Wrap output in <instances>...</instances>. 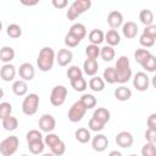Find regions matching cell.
Here are the masks:
<instances>
[{
    "instance_id": "obj_19",
    "label": "cell",
    "mask_w": 156,
    "mask_h": 156,
    "mask_svg": "<svg viewBox=\"0 0 156 156\" xmlns=\"http://www.w3.org/2000/svg\"><path fill=\"white\" fill-rule=\"evenodd\" d=\"M12 91L17 96H24L27 94V91H28L27 82L26 80H22V79H18V80L13 82V84H12Z\"/></svg>"
},
{
    "instance_id": "obj_42",
    "label": "cell",
    "mask_w": 156,
    "mask_h": 156,
    "mask_svg": "<svg viewBox=\"0 0 156 156\" xmlns=\"http://www.w3.org/2000/svg\"><path fill=\"white\" fill-rule=\"evenodd\" d=\"M60 141H61L60 136H58L57 134H54V133H48V135L44 138V143H45V145L49 146L50 149H51L52 146H55L56 144H58Z\"/></svg>"
},
{
    "instance_id": "obj_1",
    "label": "cell",
    "mask_w": 156,
    "mask_h": 156,
    "mask_svg": "<svg viewBox=\"0 0 156 156\" xmlns=\"http://www.w3.org/2000/svg\"><path fill=\"white\" fill-rule=\"evenodd\" d=\"M55 60H56V54H55L54 49L49 48V46H44L39 51V55H38V58H37L38 68L41 72H49L52 68V66L55 63Z\"/></svg>"
},
{
    "instance_id": "obj_31",
    "label": "cell",
    "mask_w": 156,
    "mask_h": 156,
    "mask_svg": "<svg viewBox=\"0 0 156 156\" xmlns=\"http://www.w3.org/2000/svg\"><path fill=\"white\" fill-rule=\"evenodd\" d=\"M6 33L10 38L12 39H17L22 35V28L17 24V23H11L6 27Z\"/></svg>"
},
{
    "instance_id": "obj_51",
    "label": "cell",
    "mask_w": 156,
    "mask_h": 156,
    "mask_svg": "<svg viewBox=\"0 0 156 156\" xmlns=\"http://www.w3.org/2000/svg\"><path fill=\"white\" fill-rule=\"evenodd\" d=\"M38 4V1H22V5H26V6H35Z\"/></svg>"
},
{
    "instance_id": "obj_56",
    "label": "cell",
    "mask_w": 156,
    "mask_h": 156,
    "mask_svg": "<svg viewBox=\"0 0 156 156\" xmlns=\"http://www.w3.org/2000/svg\"><path fill=\"white\" fill-rule=\"evenodd\" d=\"M21 156H28V155H21Z\"/></svg>"
},
{
    "instance_id": "obj_7",
    "label": "cell",
    "mask_w": 156,
    "mask_h": 156,
    "mask_svg": "<svg viewBox=\"0 0 156 156\" xmlns=\"http://www.w3.org/2000/svg\"><path fill=\"white\" fill-rule=\"evenodd\" d=\"M85 112H87V107L82 104L80 100H78V101H76V102L69 107L67 117H68V119H69L71 122L77 123V122H79V121L83 119Z\"/></svg>"
},
{
    "instance_id": "obj_29",
    "label": "cell",
    "mask_w": 156,
    "mask_h": 156,
    "mask_svg": "<svg viewBox=\"0 0 156 156\" xmlns=\"http://www.w3.org/2000/svg\"><path fill=\"white\" fill-rule=\"evenodd\" d=\"M102 78H104L105 83H108V84L117 83V73H116L115 67H107V68H105L104 74H102Z\"/></svg>"
},
{
    "instance_id": "obj_38",
    "label": "cell",
    "mask_w": 156,
    "mask_h": 156,
    "mask_svg": "<svg viewBox=\"0 0 156 156\" xmlns=\"http://www.w3.org/2000/svg\"><path fill=\"white\" fill-rule=\"evenodd\" d=\"M71 87H72L76 91L82 93V91H84V90L87 89V80H85L83 77L77 78V79H74V80H71Z\"/></svg>"
},
{
    "instance_id": "obj_34",
    "label": "cell",
    "mask_w": 156,
    "mask_h": 156,
    "mask_svg": "<svg viewBox=\"0 0 156 156\" xmlns=\"http://www.w3.org/2000/svg\"><path fill=\"white\" fill-rule=\"evenodd\" d=\"M150 55H151V52L147 49H138L134 51V60L141 66Z\"/></svg>"
},
{
    "instance_id": "obj_24",
    "label": "cell",
    "mask_w": 156,
    "mask_h": 156,
    "mask_svg": "<svg viewBox=\"0 0 156 156\" xmlns=\"http://www.w3.org/2000/svg\"><path fill=\"white\" fill-rule=\"evenodd\" d=\"M1 124H2V127H4L5 130H7V132H13V130H16L17 127H18V119L11 115V116H9V117H6V118H2V119H1Z\"/></svg>"
},
{
    "instance_id": "obj_39",
    "label": "cell",
    "mask_w": 156,
    "mask_h": 156,
    "mask_svg": "<svg viewBox=\"0 0 156 156\" xmlns=\"http://www.w3.org/2000/svg\"><path fill=\"white\" fill-rule=\"evenodd\" d=\"M80 41H82V40H80L79 38H77L76 35H73V34L69 33V32L65 35V45H66L67 48H76Z\"/></svg>"
},
{
    "instance_id": "obj_11",
    "label": "cell",
    "mask_w": 156,
    "mask_h": 156,
    "mask_svg": "<svg viewBox=\"0 0 156 156\" xmlns=\"http://www.w3.org/2000/svg\"><path fill=\"white\" fill-rule=\"evenodd\" d=\"M108 146V139L105 134H96L91 139V147L98 152H102Z\"/></svg>"
},
{
    "instance_id": "obj_25",
    "label": "cell",
    "mask_w": 156,
    "mask_h": 156,
    "mask_svg": "<svg viewBox=\"0 0 156 156\" xmlns=\"http://www.w3.org/2000/svg\"><path fill=\"white\" fill-rule=\"evenodd\" d=\"M15 58V50L11 46H4L0 50V60L4 63H10Z\"/></svg>"
},
{
    "instance_id": "obj_15",
    "label": "cell",
    "mask_w": 156,
    "mask_h": 156,
    "mask_svg": "<svg viewBox=\"0 0 156 156\" xmlns=\"http://www.w3.org/2000/svg\"><path fill=\"white\" fill-rule=\"evenodd\" d=\"M72 60H73V54L69 49H61L56 54V61L61 67L67 66L68 63H71Z\"/></svg>"
},
{
    "instance_id": "obj_23",
    "label": "cell",
    "mask_w": 156,
    "mask_h": 156,
    "mask_svg": "<svg viewBox=\"0 0 156 156\" xmlns=\"http://www.w3.org/2000/svg\"><path fill=\"white\" fill-rule=\"evenodd\" d=\"M93 117H94V118H96L98 121H100L101 123L106 124V123L110 121L111 113H110V111H108L107 108H105V107H98V108L94 111Z\"/></svg>"
},
{
    "instance_id": "obj_43",
    "label": "cell",
    "mask_w": 156,
    "mask_h": 156,
    "mask_svg": "<svg viewBox=\"0 0 156 156\" xmlns=\"http://www.w3.org/2000/svg\"><path fill=\"white\" fill-rule=\"evenodd\" d=\"M12 113V105L10 102H1L0 104V118H6L9 116H11Z\"/></svg>"
},
{
    "instance_id": "obj_8",
    "label": "cell",
    "mask_w": 156,
    "mask_h": 156,
    "mask_svg": "<svg viewBox=\"0 0 156 156\" xmlns=\"http://www.w3.org/2000/svg\"><path fill=\"white\" fill-rule=\"evenodd\" d=\"M38 126H39V129L41 132H45V133H51L55 127H56V121H55V117L50 113H45L40 118H39V122H38Z\"/></svg>"
},
{
    "instance_id": "obj_3",
    "label": "cell",
    "mask_w": 156,
    "mask_h": 156,
    "mask_svg": "<svg viewBox=\"0 0 156 156\" xmlns=\"http://www.w3.org/2000/svg\"><path fill=\"white\" fill-rule=\"evenodd\" d=\"M90 7H91V1L90 0H76L68 7L66 16H67V18L69 21H74L82 13H84L85 11H88Z\"/></svg>"
},
{
    "instance_id": "obj_27",
    "label": "cell",
    "mask_w": 156,
    "mask_h": 156,
    "mask_svg": "<svg viewBox=\"0 0 156 156\" xmlns=\"http://www.w3.org/2000/svg\"><path fill=\"white\" fill-rule=\"evenodd\" d=\"M74 136H76V139H77L79 143H82V144H87V143L90 141V139H91L90 132H89L87 128H84V127L78 128V129L76 130V133H74Z\"/></svg>"
},
{
    "instance_id": "obj_37",
    "label": "cell",
    "mask_w": 156,
    "mask_h": 156,
    "mask_svg": "<svg viewBox=\"0 0 156 156\" xmlns=\"http://www.w3.org/2000/svg\"><path fill=\"white\" fill-rule=\"evenodd\" d=\"M67 77H68V79H69V82H71V80H74V79H77V78L83 77V72H82V69H80L78 66L73 65V66H71V67L67 69Z\"/></svg>"
},
{
    "instance_id": "obj_50",
    "label": "cell",
    "mask_w": 156,
    "mask_h": 156,
    "mask_svg": "<svg viewBox=\"0 0 156 156\" xmlns=\"http://www.w3.org/2000/svg\"><path fill=\"white\" fill-rule=\"evenodd\" d=\"M52 5H54V7L60 10V9H65L68 5V2H67V0H52Z\"/></svg>"
},
{
    "instance_id": "obj_5",
    "label": "cell",
    "mask_w": 156,
    "mask_h": 156,
    "mask_svg": "<svg viewBox=\"0 0 156 156\" xmlns=\"http://www.w3.org/2000/svg\"><path fill=\"white\" fill-rule=\"evenodd\" d=\"M20 145V140L16 135H10L0 143V154L2 156H12Z\"/></svg>"
},
{
    "instance_id": "obj_9",
    "label": "cell",
    "mask_w": 156,
    "mask_h": 156,
    "mask_svg": "<svg viewBox=\"0 0 156 156\" xmlns=\"http://www.w3.org/2000/svg\"><path fill=\"white\" fill-rule=\"evenodd\" d=\"M150 79L145 72H136L133 78V85L138 91H146L149 89Z\"/></svg>"
},
{
    "instance_id": "obj_44",
    "label": "cell",
    "mask_w": 156,
    "mask_h": 156,
    "mask_svg": "<svg viewBox=\"0 0 156 156\" xmlns=\"http://www.w3.org/2000/svg\"><path fill=\"white\" fill-rule=\"evenodd\" d=\"M88 127H89V129L93 130V132H101V130L105 128V124L101 123L100 121H98L96 118L91 117V118L89 119V122H88Z\"/></svg>"
},
{
    "instance_id": "obj_10",
    "label": "cell",
    "mask_w": 156,
    "mask_h": 156,
    "mask_svg": "<svg viewBox=\"0 0 156 156\" xmlns=\"http://www.w3.org/2000/svg\"><path fill=\"white\" fill-rule=\"evenodd\" d=\"M17 72H18V76L21 77V79L26 80V82H30L35 76V69H34L33 65L29 62L22 63Z\"/></svg>"
},
{
    "instance_id": "obj_21",
    "label": "cell",
    "mask_w": 156,
    "mask_h": 156,
    "mask_svg": "<svg viewBox=\"0 0 156 156\" xmlns=\"http://www.w3.org/2000/svg\"><path fill=\"white\" fill-rule=\"evenodd\" d=\"M88 39H89L90 44L99 45L105 40V34H104V32L101 29H91L89 35H88Z\"/></svg>"
},
{
    "instance_id": "obj_32",
    "label": "cell",
    "mask_w": 156,
    "mask_h": 156,
    "mask_svg": "<svg viewBox=\"0 0 156 156\" xmlns=\"http://www.w3.org/2000/svg\"><path fill=\"white\" fill-rule=\"evenodd\" d=\"M79 100H80V101H82V104L87 107V110H90V108L95 107V106H96V104H98L96 98H95L93 94H83V95H82V98H80Z\"/></svg>"
},
{
    "instance_id": "obj_26",
    "label": "cell",
    "mask_w": 156,
    "mask_h": 156,
    "mask_svg": "<svg viewBox=\"0 0 156 156\" xmlns=\"http://www.w3.org/2000/svg\"><path fill=\"white\" fill-rule=\"evenodd\" d=\"M68 32L72 33L73 35H76L77 38H79L80 40L84 39V37L87 35V28L83 23H73Z\"/></svg>"
},
{
    "instance_id": "obj_20",
    "label": "cell",
    "mask_w": 156,
    "mask_h": 156,
    "mask_svg": "<svg viewBox=\"0 0 156 156\" xmlns=\"http://www.w3.org/2000/svg\"><path fill=\"white\" fill-rule=\"evenodd\" d=\"M105 40H106L107 45L113 48V46H116V45H118L121 43V35L116 29H110L105 34Z\"/></svg>"
},
{
    "instance_id": "obj_54",
    "label": "cell",
    "mask_w": 156,
    "mask_h": 156,
    "mask_svg": "<svg viewBox=\"0 0 156 156\" xmlns=\"http://www.w3.org/2000/svg\"><path fill=\"white\" fill-rule=\"evenodd\" d=\"M41 156H55L52 152H46V154H43Z\"/></svg>"
},
{
    "instance_id": "obj_13",
    "label": "cell",
    "mask_w": 156,
    "mask_h": 156,
    "mask_svg": "<svg viewBox=\"0 0 156 156\" xmlns=\"http://www.w3.org/2000/svg\"><path fill=\"white\" fill-rule=\"evenodd\" d=\"M107 23L111 27V29H116L117 30V28L123 26V15L117 10L111 11L107 15Z\"/></svg>"
},
{
    "instance_id": "obj_12",
    "label": "cell",
    "mask_w": 156,
    "mask_h": 156,
    "mask_svg": "<svg viewBox=\"0 0 156 156\" xmlns=\"http://www.w3.org/2000/svg\"><path fill=\"white\" fill-rule=\"evenodd\" d=\"M133 141H134V138L133 135L127 132V130H123V132H119L117 135H116V144L123 149H128L133 145Z\"/></svg>"
},
{
    "instance_id": "obj_53",
    "label": "cell",
    "mask_w": 156,
    "mask_h": 156,
    "mask_svg": "<svg viewBox=\"0 0 156 156\" xmlns=\"http://www.w3.org/2000/svg\"><path fill=\"white\" fill-rule=\"evenodd\" d=\"M151 84H152V87L156 89V74L152 77V79H151Z\"/></svg>"
},
{
    "instance_id": "obj_45",
    "label": "cell",
    "mask_w": 156,
    "mask_h": 156,
    "mask_svg": "<svg viewBox=\"0 0 156 156\" xmlns=\"http://www.w3.org/2000/svg\"><path fill=\"white\" fill-rule=\"evenodd\" d=\"M50 150H51V152H52L55 156H62V155L66 152V144L61 140L58 144H56L55 146H52Z\"/></svg>"
},
{
    "instance_id": "obj_41",
    "label": "cell",
    "mask_w": 156,
    "mask_h": 156,
    "mask_svg": "<svg viewBox=\"0 0 156 156\" xmlns=\"http://www.w3.org/2000/svg\"><path fill=\"white\" fill-rule=\"evenodd\" d=\"M26 139H27V143H33V141H37V140H43V134L38 129H30L26 134Z\"/></svg>"
},
{
    "instance_id": "obj_48",
    "label": "cell",
    "mask_w": 156,
    "mask_h": 156,
    "mask_svg": "<svg viewBox=\"0 0 156 156\" xmlns=\"http://www.w3.org/2000/svg\"><path fill=\"white\" fill-rule=\"evenodd\" d=\"M145 139H146V143L156 144V129H146Z\"/></svg>"
},
{
    "instance_id": "obj_14",
    "label": "cell",
    "mask_w": 156,
    "mask_h": 156,
    "mask_svg": "<svg viewBox=\"0 0 156 156\" xmlns=\"http://www.w3.org/2000/svg\"><path fill=\"white\" fill-rule=\"evenodd\" d=\"M16 67L11 63H4L1 66V69H0V77L4 82H11L15 79L16 77Z\"/></svg>"
},
{
    "instance_id": "obj_4",
    "label": "cell",
    "mask_w": 156,
    "mask_h": 156,
    "mask_svg": "<svg viewBox=\"0 0 156 156\" xmlns=\"http://www.w3.org/2000/svg\"><path fill=\"white\" fill-rule=\"evenodd\" d=\"M39 107V95L35 93L28 94L22 102V112L27 116H33L37 113Z\"/></svg>"
},
{
    "instance_id": "obj_47",
    "label": "cell",
    "mask_w": 156,
    "mask_h": 156,
    "mask_svg": "<svg viewBox=\"0 0 156 156\" xmlns=\"http://www.w3.org/2000/svg\"><path fill=\"white\" fill-rule=\"evenodd\" d=\"M143 34L152 38L156 40V24H150V26H146L143 30Z\"/></svg>"
},
{
    "instance_id": "obj_22",
    "label": "cell",
    "mask_w": 156,
    "mask_h": 156,
    "mask_svg": "<svg viewBox=\"0 0 156 156\" xmlns=\"http://www.w3.org/2000/svg\"><path fill=\"white\" fill-rule=\"evenodd\" d=\"M89 88L93 91H96V93L102 91L105 89V80H104V78H101L99 76L91 77L90 80H89Z\"/></svg>"
},
{
    "instance_id": "obj_36",
    "label": "cell",
    "mask_w": 156,
    "mask_h": 156,
    "mask_svg": "<svg viewBox=\"0 0 156 156\" xmlns=\"http://www.w3.org/2000/svg\"><path fill=\"white\" fill-rule=\"evenodd\" d=\"M141 67L146 71V72H155L156 71V56H154L152 54L145 60V62L141 65Z\"/></svg>"
},
{
    "instance_id": "obj_35",
    "label": "cell",
    "mask_w": 156,
    "mask_h": 156,
    "mask_svg": "<svg viewBox=\"0 0 156 156\" xmlns=\"http://www.w3.org/2000/svg\"><path fill=\"white\" fill-rule=\"evenodd\" d=\"M100 51H101V49L99 48V45H93V44L88 45V46L85 48L87 58H95V60H96V58L100 56Z\"/></svg>"
},
{
    "instance_id": "obj_46",
    "label": "cell",
    "mask_w": 156,
    "mask_h": 156,
    "mask_svg": "<svg viewBox=\"0 0 156 156\" xmlns=\"http://www.w3.org/2000/svg\"><path fill=\"white\" fill-rule=\"evenodd\" d=\"M139 43H140L141 46H144V48L147 49V48L154 46L155 39H152V38H150V37H147V35H145V34H141L140 38H139Z\"/></svg>"
},
{
    "instance_id": "obj_40",
    "label": "cell",
    "mask_w": 156,
    "mask_h": 156,
    "mask_svg": "<svg viewBox=\"0 0 156 156\" xmlns=\"http://www.w3.org/2000/svg\"><path fill=\"white\" fill-rule=\"evenodd\" d=\"M141 156H156V145L152 143H145L141 147Z\"/></svg>"
},
{
    "instance_id": "obj_17",
    "label": "cell",
    "mask_w": 156,
    "mask_h": 156,
    "mask_svg": "<svg viewBox=\"0 0 156 156\" xmlns=\"http://www.w3.org/2000/svg\"><path fill=\"white\" fill-rule=\"evenodd\" d=\"M83 69H84V73L90 76V77H94L96 73H98V69H99V63L95 58H87L83 63Z\"/></svg>"
},
{
    "instance_id": "obj_6",
    "label": "cell",
    "mask_w": 156,
    "mask_h": 156,
    "mask_svg": "<svg viewBox=\"0 0 156 156\" xmlns=\"http://www.w3.org/2000/svg\"><path fill=\"white\" fill-rule=\"evenodd\" d=\"M68 90L65 85H56L52 88L51 93H50V102L52 106L58 107L61 105L65 104L66 98H67Z\"/></svg>"
},
{
    "instance_id": "obj_30",
    "label": "cell",
    "mask_w": 156,
    "mask_h": 156,
    "mask_svg": "<svg viewBox=\"0 0 156 156\" xmlns=\"http://www.w3.org/2000/svg\"><path fill=\"white\" fill-rule=\"evenodd\" d=\"M100 56H101V58H102L104 61L110 62V61H112V60L115 58V56H116V51H115V49H113L112 46H110V45H105V46L101 48Z\"/></svg>"
},
{
    "instance_id": "obj_33",
    "label": "cell",
    "mask_w": 156,
    "mask_h": 156,
    "mask_svg": "<svg viewBox=\"0 0 156 156\" xmlns=\"http://www.w3.org/2000/svg\"><path fill=\"white\" fill-rule=\"evenodd\" d=\"M44 147H45L44 140H37V141H33V143H28V149L33 155L41 154L44 151Z\"/></svg>"
},
{
    "instance_id": "obj_16",
    "label": "cell",
    "mask_w": 156,
    "mask_h": 156,
    "mask_svg": "<svg viewBox=\"0 0 156 156\" xmlns=\"http://www.w3.org/2000/svg\"><path fill=\"white\" fill-rule=\"evenodd\" d=\"M122 33L127 39H133L138 34V26L133 21H128L122 26Z\"/></svg>"
},
{
    "instance_id": "obj_18",
    "label": "cell",
    "mask_w": 156,
    "mask_h": 156,
    "mask_svg": "<svg viewBox=\"0 0 156 156\" xmlns=\"http://www.w3.org/2000/svg\"><path fill=\"white\" fill-rule=\"evenodd\" d=\"M115 98L118 101H128L132 98V90L124 85H121L115 89Z\"/></svg>"
},
{
    "instance_id": "obj_2",
    "label": "cell",
    "mask_w": 156,
    "mask_h": 156,
    "mask_svg": "<svg viewBox=\"0 0 156 156\" xmlns=\"http://www.w3.org/2000/svg\"><path fill=\"white\" fill-rule=\"evenodd\" d=\"M115 69L117 73V83L124 84L132 78V68L129 63V58L127 56H119L116 61Z\"/></svg>"
},
{
    "instance_id": "obj_55",
    "label": "cell",
    "mask_w": 156,
    "mask_h": 156,
    "mask_svg": "<svg viewBox=\"0 0 156 156\" xmlns=\"http://www.w3.org/2000/svg\"><path fill=\"white\" fill-rule=\"evenodd\" d=\"M129 156H138V155H135V154H132V155H129Z\"/></svg>"
},
{
    "instance_id": "obj_28",
    "label": "cell",
    "mask_w": 156,
    "mask_h": 156,
    "mask_svg": "<svg viewBox=\"0 0 156 156\" xmlns=\"http://www.w3.org/2000/svg\"><path fill=\"white\" fill-rule=\"evenodd\" d=\"M139 20H140V22L143 24H145V27L152 24V22H154V13H152V11L149 10V9H143L140 11V13H139Z\"/></svg>"
},
{
    "instance_id": "obj_52",
    "label": "cell",
    "mask_w": 156,
    "mask_h": 156,
    "mask_svg": "<svg viewBox=\"0 0 156 156\" xmlns=\"http://www.w3.org/2000/svg\"><path fill=\"white\" fill-rule=\"evenodd\" d=\"M108 156H122V154H121L119 151H117V150H112V151L108 154Z\"/></svg>"
},
{
    "instance_id": "obj_49",
    "label": "cell",
    "mask_w": 156,
    "mask_h": 156,
    "mask_svg": "<svg viewBox=\"0 0 156 156\" xmlns=\"http://www.w3.org/2000/svg\"><path fill=\"white\" fill-rule=\"evenodd\" d=\"M147 129H156V113H151L146 119Z\"/></svg>"
}]
</instances>
